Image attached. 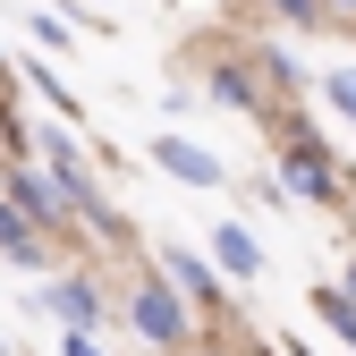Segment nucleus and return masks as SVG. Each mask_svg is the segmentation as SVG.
I'll return each mask as SVG.
<instances>
[{"mask_svg":"<svg viewBox=\"0 0 356 356\" xmlns=\"http://www.w3.org/2000/svg\"><path fill=\"white\" fill-rule=\"evenodd\" d=\"M127 331H145V339L170 356V348L195 339V305L178 297L170 280H136V289H127Z\"/></svg>","mask_w":356,"mask_h":356,"instance_id":"1","label":"nucleus"},{"mask_svg":"<svg viewBox=\"0 0 356 356\" xmlns=\"http://www.w3.org/2000/svg\"><path fill=\"white\" fill-rule=\"evenodd\" d=\"M280 204H339V170L323 145L289 136V161H280Z\"/></svg>","mask_w":356,"mask_h":356,"instance_id":"2","label":"nucleus"},{"mask_svg":"<svg viewBox=\"0 0 356 356\" xmlns=\"http://www.w3.org/2000/svg\"><path fill=\"white\" fill-rule=\"evenodd\" d=\"M0 195H9L34 229H60V220H68V187L51 170H0Z\"/></svg>","mask_w":356,"mask_h":356,"instance_id":"3","label":"nucleus"},{"mask_svg":"<svg viewBox=\"0 0 356 356\" xmlns=\"http://www.w3.org/2000/svg\"><path fill=\"white\" fill-rule=\"evenodd\" d=\"M34 305H42V314H60L68 331H94V323H102V289H94V280H42Z\"/></svg>","mask_w":356,"mask_h":356,"instance_id":"4","label":"nucleus"},{"mask_svg":"<svg viewBox=\"0 0 356 356\" xmlns=\"http://www.w3.org/2000/svg\"><path fill=\"white\" fill-rule=\"evenodd\" d=\"M161 280L187 297V305H220V280H212V263L195 246H161Z\"/></svg>","mask_w":356,"mask_h":356,"instance_id":"5","label":"nucleus"},{"mask_svg":"<svg viewBox=\"0 0 356 356\" xmlns=\"http://www.w3.org/2000/svg\"><path fill=\"white\" fill-rule=\"evenodd\" d=\"M153 161H161L170 178H187V187H220V153H204V145H187V136H153Z\"/></svg>","mask_w":356,"mask_h":356,"instance_id":"6","label":"nucleus"},{"mask_svg":"<svg viewBox=\"0 0 356 356\" xmlns=\"http://www.w3.org/2000/svg\"><path fill=\"white\" fill-rule=\"evenodd\" d=\"M212 263H220L229 280H254V272H263V238L246 229V220H220V229H212Z\"/></svg>","mask_w":356,"mask_h":356,"instance_id":"7","label":"nucleus"},{"mask_svg":"<svg viewBox=\"0 0 356 356\" xmlns=\"http://www.w3.org/2000/svg\"><path fill=\"white\" fill-rule=\"evenodd\" d=\"M0 254H9V263H26V272H34V263H51V246H42V229H34V220L9 204V195H0Z\"/></svg>","mask_w":356,"mask_h":356,"instance_id":"8","label":"nucleus"},{"mask_svg":"<svg viewBox=\"0 0 356 356\" xmlns=\"http://www.w3.org/2000/svg\"><path fill=\"white\" fill-rule=\"evenodd\" d=\"M42 170H51L60 187H68V195H85V187H94V170H85V153H76V145L60 136V127H42Z\"/></svg>","mask_w":356,"mask_h":356,"instance_id":"9","label":"nucleus"},{"mask_svg":"<svg viewBox=\"0 0 356 356\" xmlns=\"http://www.w3.org/2000/svg\"><path fill=\"white\" fill-rule=\"evenodd\" d=\"M212 102H229V111H254V102H263L254 68H246V60H212Z\"/></svg>","mask_w":356,"mask_h":356,"instance_id":"10","label":"nucleus"},{"mask_svg":"<svg viewBox=\"0 0 356 356\" xmlns=\"http://www.w3.org/2000/svg\"><path fill=\"white\" fill-rule=\"evenodd\" d=\"M314 314H323V323L356 348V297H348V289H314Z\"/></svg>","mask_w":356,"mask_h":356,"instance_id":"11","label":"nucleus"},{"mask_svg":"<svg viewBox=\"0 0 356 356\" xmlns=\"http://www.w3.org/2000/svg\"><path fill=\"white\" fill-rule=\"evenodd\" d=\"M323 102H331V111H348V119H356V68H331V76H323Z\"/></svg>","mask_w":356,"mask_h":356,"instance_id":"12","label":"nucleus"},{"mask_svg":"<svg viewBox=\"0 0 356 356\" xmlns=\"http://www.w3.org/2000/svg\"><path fill=\"white\" fill-rule=\"evenodd\" d=\"M26 76H34V94H42V102H60V111H76V102H68V85H60V76H51V68H42V60H34V68H26Z\"/></svg>","mask_w":356,"mask_h":356,"instance_id":"13","label":"nucleus"},{"mask_svg":"<svg viewBox=\"0 0 356 356\" xmlns=\"http://www.w3.org/2000/svg\"><path fill=\"white\" fill-rule=\"evenodd\" d=\"M272 9H280L289 26H314V17H323V0H272Z\"/></svg>","mask_w":356,"mask_h":356,"instance_id":"14","label":"nucleus"},{"mask_svg":"<svg viewBox=\"0 0 356 356\" xmlns=\"http://www.w3.org/2000/svg\"><path fill=\"white\" fill-rule=\"evenodd\" d=\"M60 356H111V348H94V331H68V339H60Z\"/></svg>","mask_w":356,"mask_h":356,"instance_id":"15","label":"nucleus"},{"mask_svg":"<svg viewBox=\"0 0 356 356\" xmlns=\"http://www.w3.org/2000/svg\"><path fill=\"white\" fill-rule=\"evenodd\" d=\"M331 9H356V0H323V17H331Z\"/></svg>","mask_w":356,"mask_h":356,"instance_id":"16","label":"nucleus"},{"mask_svg":"<svg viewBox=\"0 0 356 356\" xmlns=\"http://www.w3.org/2000/svg\"><path fill=\"white\" fill-rule=\"evenodd\" d=\"M289 356H314V339H297V348H289Z\"/></svg>","mask_w":356,"mask_h":356,"instance_id":"17","label":"nucleus"},{"mask_svg":"<svg viewBox=\"0 0 356 356\" xmlns=\"http://www.w3.org/2000/svg\"><path fill=\"white\" fill-rule=\"evenodd\" d=\"M339 289H348V297H356V263H348V280H339Z\"/></svg>","mask_w":356,"mask_h":356,"instance_id":"18","label":"nucleus"},{"mask_svg":"<svg viewBox=\"0 0 356 356\" xmlns=\"http://www.w3.org/2000/svg\"><path fill=\"white\" fill-rule=\"evenodd\" d=\"M0 356H9V348H0Z\"/></svg>","mask_w":356,"mask_h":356,"instance_id":"19","label":"nucleus"},{"mask_svg":"<svg viewBox=\"0 0 356 356\" xmlns=\"http://www.w3.org/2000/svg\"><path fill=\"white\" fill-rule=\"evenodd\" d=\"M170 356H178V348H170Z\"/></svg>","mask_w":356,"mask_h":356,"instance_id":"20","label":"nucleus"}]
</instances>
